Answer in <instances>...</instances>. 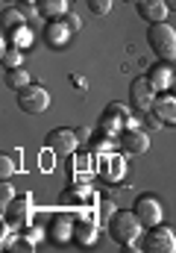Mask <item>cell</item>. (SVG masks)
Masks as SVG:
<instances>
[{
	"label": "cell",
	"mask_w": 176,
	"mask_h": 253,
	"mask_svg": "<svg viewBox=\"0 0 176 253\" xmlns=\"http://www.w3.org/2000/svg\"><path fill=\"white\" fill-rule=\"evenodd\" d=\"M147 42H150V50L165 59V62H174L176 59V30L171 24H150L147 30Z\"/></svg>",
	"instance_id": "7a4b0ae2"
},
{
	"label": "cell",
	"mask_w": 176,
	"mask_h": 253,
	"mask_svg": "<svg viewBox=\"0 0 176 253\" xmlns=\"http://www.w3.org/2000/svg\"><path fill=\"white\" fill-rule=\"evenodd\" d=\"M97 227H100V224H97V218H94V221H88V218H82V215H79V218L73 221V239H76L79 245H91V242L97 239Z\"/></svg>",
	"instance_id": "5bb4252c"
},
{
	"label": "cell",
	"mask_w": 176,
	"mask_h": 253,
	"mask_svg": "<svg viewBox=\"0 0 176 253\" xmlns=\"http://www.w3.org/2000/svg\"><path fill=\"white\" fill-rule=\"evenodd\" d=\"M141 248L147 253H174L176 251V233L168 224H156L147 227V233H141Z\"/></svg>",
	"instance_id": "277c9868"
},
{
	"label": "cell",
	"mask_w": 176,
	"mask_h": 253,
	"mask_svg": "<svg viewBox=\"0 0 176 253\" xmlns=\"http://www.w3.org/2000/svg\"><path fill=\"white\" fill-rule=\"evenodd\" d=\"M73 221H76V218H73L70 212H56V215L47 221V236H50L53 242H62V245L70 242V239H73Z\"/></svg>",
	"instance_id": "9c48e42d"
},
{
	"label": "cell",
	"mask_w": 176,
	"mask_h": 253,
	"mask_svg": "<svg viewBox=\"0 0 176 253\" xmlns=\"http://www.w3.org/2000/svg\"><path fill=\"white\" fill-rule=\"evenodd\" d=\"M123 3H138V0H123Z\"/></svg>",
	"instance_id": "f1b7e54d"
},
{
	"label": "cell",
	"mask_w": 176,
	"mask_h": 253,
	"mask_svg": "<svg viewBox=\"0 0 176 253\" xmlns=\"http://www.w3.org/2000/svg\"><path fill=\"white\" fill-rule=\"evenodd\" d=\"M21 53L24 50H18V47H6L3 50V68H21Z\"/></svg>",
	"instance_id": "ffe728a7"
},
{
	"label": "cell",
	"mask_w": 176,
	"mask_h": 253,
	"mask_svg": "<svg viewBox=\"0 0 176 253\" xmlns=\"http://www.w3.org/2000/svg\"><path fill=\"white\" fill-rule=\"evenodd\" d=\"M47 150H53L56 156H70L76 147H79V135L76 129H68V126H56L47 132Z\"/></svg>",
	"instance_id": "52a82bcc"
},
{
	"label": "cell",
	"mask_w": 176,
	"mask_h": 253,
	"mask_svg": "<svg viewBox=\"0 0 176 253\" xmlns=\"http://www.w3.org/2000/svg\"><path fill=\"white\" fill-rule=\"evenodd\" d=\"M88 9H91L97 18H103V15L112 12V0H88Z\"/></svg>",
	"instance_id": "44dd1931"
},
{
	"label": "cell",
	"mask_w": 176,
	"mask_h": 253,
	"mask_svg": "<svg viewBox=\"0 0 176 253\" xmlns=\"http://www.w3.org/2000/svg\"><path fill=\"white\" fill-rule=\"evenodd\" d=\"M3 215H6V221H9V227H24V224H30V197H27V194L15 197V200L3 209Z\"/></svg>",
	"instance_id": "30bf717a"
},
{
	"label": "cell",
	"mask_w": 176,
	"mask_h": 253,
	"mask_svg": "<svg viewBox=\"0 0 176 253\" xmlns=\"http://www.w3.org/2000/svg\"><path fill=\"white\" fill-rule=\"evenodd\" d=\"M117 144H120L126 153L138 156V153H147V150H150V135H147L144 129H138V126H123V129L117 132Z\"/></svg>",
	"instance_id": "ba28073f"
},
{
	"label": "cell",
	"mask_w": 176,
	"mask_h": 253,
	"mask_svg": "<svg viewBox=\"0 0 176 253\" xmlns=\"http://www.w3.org/2000/svg\"><path fill=\"white\" fill-rule=\"evenodd\" d=\"M62 24H65V27H68L70 33H76V30L82 27V21H79V15H73V12H65V15H62Z\"/></svg>",
	"instance_id": "603a6c76"
},
{
	"label": "cell",
	"mask_w": 176,
	"mask_h": 253,
	"mask_svg": "<svg viewBox=\"0 0 176 253\" xmlns=\"http://www.w3.org/2000/svg\"><path fill=\"white\" fill-rule=\"evenodd\" d=\"M135 9H138V15H141L147 24H162V21L168 18V12H171L165 0H138Z\"/></svg>",
	"instance_id": "7c38bea8"
},
{
	"label": "cell",
	"mask_w": 176,
	"mask_h": 253,
	"mask_svg": "<svg viewBox=\"0 0 176 253\" xmlns=\"http://www.w3.org/2000/svg\"><path fill=\"white\" fill-rule=\"evenodd\" d=\"M174 68L171 62H165V59H159L156 65H150L147 68V80L156 85V91H171V83H174Z\"/></svg>",
	"instance_id": "8fae6325"
},
{
	"label": "cell",
	"mask_w": 176,
	"mask_h": 253,
	"mask_svg": "<svg viewBox=\"0 0 176 253\" xmlns=\"http://www.w3.org/2000/svg\"><path fill=\"white\" fill-rule=\"evenodd\" d=\"M68 39H70V30L62 24V18H59V21H50V24L44 27V42H47L50 47H65Z\"/></svg>",
	"instance_id": "9a60e30c"
},
{
	"label": "cell",
	"mask_w": 176,
	"mask_h": 253,
	"mask_svg": "<svg viewBox=\"0 0 176 253\" xmlns=\"http://www.w3.org/2000/svg\"><path fill=\"white\" fill-rule=\"evenodd\" d=\"M171 94L176 97V77H174V83H171Z\"/></svg>",
	"instance_id": "83f0119b"
},
{
	"label": "cell",
	"mask_w": 176,
	"mask_h": 253,
	"mask_svg": "<svg viewBox=\"0 0 176 253\" xmlns=\"http://www.w3.org/2000/svg\"><path fill=\"white\" fill-rule=\"evenodd\" d=\"M129 97H132V106L144 115V112H153V103H156L159 91H156V85H153V83L147 80V74H144V77H135V80H132Z\"/></svg>",
	"instance_id": "5b68a950"
},
{
	"label": "cell",
	"mask_w": 176,
	"mask_h": 253,
	"mask_svg": "<svg viewBox=\"0 0 176 253\" xmlns=\"http://www.w3.org/2000/svg\"><path fill=\"white\" fill-rule=\"evenodd\" d=\"M12 200H15V186H12L9 180H3V186H0V206L6 209Z\"/></svg>",
	"instance_id": "7402d4cb"
},
{
	"label": "cell",
	"mask_w": 176,
	"mask_h": 253,
	"mask_svg": "<svg viewBox=\"0 0 176 253\" xmlns=\"http://www.w3.org/2000/svg\"><path fill=\"white\" fill-rule=\"evenodd\" d=\"M47 106H50V91L44 85H38V83H30V85H24L18 91V109L21 112L41 115V112H47Z\"/></svg>",
	"instance_id": "3957f363"
},
{
	"label": "cell",
	"mask_w": 176,
	"mask_h": 253,
	"mask_svg": "<svg viewBox=\"0 0 176 253\" xmlns=\"http://www.w3.org/2000/svg\"><path fill=\"white\" fill-rule=\"evenodd\" d=\"M3 83H6V88L21 91V88L30 85L33 80H30V71H24V68H6V71H3Z\"/></svg>",
	"instance_id": "e0dca14e"
},
{
	"label": "cell",
	"mask_w": 176,
	"mask_h": 253,
	"mask_svg": "<svg viewBox=\"0 0 176 253\" xmlns=\"http://www.w3.org/2000/svg\"><path fill=\"white\" fill-rule=\"evenodd\" d=\"M132 212H135V218L141 221V227L147 230V227H156V224H162V200L156 197V194H138V200H135V206H132Z\"/></svg>",
	"instance_id": "8992f818"
},
{
	"label": "cell",
	"mask_w": 176,
	"mask_h": 253,
	"mask_svg": "<svg viewBox=\"0 0 176 253\" xmlns=\"http://www.w3.org/2000/svg\"><path fill=\"white\" fill-rule=\"evenodd\" d=\"M141 124H147L150 129H159V126H165L162 121H159V118H156V115H153V112H144V118H141Z\"/></svg>",
	"instance_id": "d4e9b609"
},
{
	"label": "cell",
	"mask_w": 176,
	"mask_h": 253,
	"mask_svg": "<svg viewBox=\"0 0 176 253\" xmlns=\"http://www.w3.org/2000/svg\"><path fill=\"white\" fill-rule=\"evenodd\" d=\"M3 3H6V0H3Z\"/></svg>",
	"instance_id": "4dcf8cb0"
},
{
	"label": "cell",
	"mask_w": 176,
	"mask_h": 253,
	"mask_svg": "<svg viewBox=\"0 0 176 253\" xmlns=\"http://www.w3.org/2000/svg\"><path fill=\"white\" fill-rule=\"evenodd\" d=\"M12 168H15V165H12V159H6V153H3V156H0V174H3V180H9Z\"/></svg>",
	"instance_id": "cb8c5ba5"
},
{
	"label": "cell",
	"mask_w": 176,
	"mask_h": 253,
	"mask_svg": "<svg viewBox=\"0 0 176 253\" xmlns=\"http://www.w3.org/2000/svg\"><path fill=\"white\" fill-rule=\"evenodd\" d=\"M24 239H27V242L33 245V242H38V239H41V230H38V227H30V230L24 233Z\"/></svg>",
	"instance_id": "484cf974"
},
{
	"label": "cell",
	"mask_w": 176,
	"mask_h": 253,
	"mask_svg": "<svg viewBox=\"0 0 176 253\" xmlns=\"http://www.w3.org/2000/svg\"><path fill=\"white\" fill-rule=\"evenodd\" d=\"M165 3H168V9H171V12H176V0H165Z\"/></svg>",
	"instance_id": "4316f807"
},
{
	"label": "cell",
	"mask_w": 176,
	"mask_h": 253,
	"mask_svg": "<svg viewBox=\"0 0 176 253\" xmlns=\"http://www.w3.org/2000/svg\"><path fill=\"white\" fill-rule=\"evenodd\" d=\"M35 12L44 21H59L68 12V0H35Z\"/></svg>",
	"instance_id": "2e32d148"
},
{
	"label": "cell",
	"mask_w": 176,
	"mask_h": 253,
	"mask_svg": "<svg viewBox=\"0 0 176 253\" xmlns=\"http://www.w3.org/2000/svg\"><path fill=\"white\" fill-rule=\"evenodd\" d=\"M106 227H109V236L115 239L120 248L135 245V242L141 239V233H144V227H141V221L135 218V212H132V209H129V212H115V215H112V221H109Z\"/></svg>",
	"instance_id": "6da1fadb"
},
{
	"label": "cell",
	"mask_w": 176,
	"mask_h": 253,
	"mask_svg": "<svg viewBox=\"0 0 176 253\" xmlns=\"http://www.w3.org/2000/svg\"><path fill=\"white\" fill-rule=\"evenodd\" d=\"M24 3H35V0H24Z\"/></svg>",
	"instance_id": "f546056e"
},
{
	"label": "cell",
	"mask_w": 176,
	"mask_h": 253,
	"mask_svg": "<svg viewBox=\"0 0 176 253\" xmlns=\"http://www.w3.org/2000/svg\"><path fill=\"white\" fill-rule=\"evenodd\" d=\"M115 212H117V209H115V203H112V200H103V203L97 206V224H109Z\"/></svg>",
	"instance_id": "d6986e66"
},
{
	"label": "cell",
	"mask_w": 176,
	"mask_h": 253,
	"mask_svg": "<svg viewBox=\"0 0 176 253\" xmlns=\"http://www.w3.org/2000/svg\"><path fill=\"white\" fill-rule=\"evenodd\" d=\"M0 24H3V33H9V30H15V27H24L27 18H24L21 9H15V6H3V12H0Z\"/></svg>",
	"instance_id": "ac0fdd59"
},
{
	"label": "cell",
	"mask_w": 176,
	"mask_h": 253,
	"mask_svg": "<svg viewBox=\"0 0 176 253\" xmlns=\"http://www.w3.org/2000/svg\"><path fill=\"white\" fill-rule=\"evenodd\" d=\"M153 115L162 124H176V97L174 94H159L153 103Z\"/></svg>",
	"instance_id": "4fadbf2b"
}]
</instances>
